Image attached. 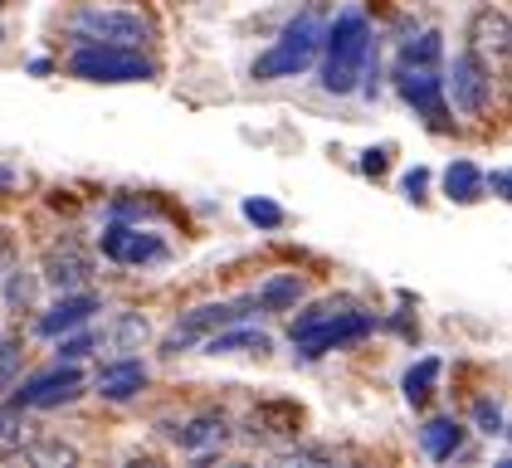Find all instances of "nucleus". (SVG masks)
Segmentation results:
<instances>
[{
    "instance_id": "obj_26",
    "label": "nucleus",
    "mask_w": 512,
    "mask_h": 468,
    "mask_svg": "<svg viewBox=\"0 0 512 468\" xmlns=\"http://www.w3.org/2000/svg\"><path fill=\"white\" fill-rule=\"evenodd\" d=\"M20 366H25V351H20V342L0 337V390H5L10 381H15V376H20Z\"/></svg>"
},
{
    "instance_id": "obj_1",
    "label": "nucleus",
    "mask_w": 512,
    "mask_h": 468,
    "mask_svg": "<svg viewBox=\"0 0 512 468\" xmlns=\"http://www.w3.org/2000/svg\"><path fill=\"white\" fill-rule=\"evenodd\" d=\"M327 64H322V88L327 93H356V83L366 74V64H371V25H366V15H356L347 10L332 30H327Z\"/></svg>"
},
{
    "instance_id": "obj_15",
    "label": "nucleus",
    "mask_w": 512,
    "mask_h": 468,
    "mask_svg": "<svg viewBox=\"0 0 512 468\" xmlns=\"http://www.w3.org/2000/svg\"><path fill=\"white\" fill-rule=\"evenodd\" d=\"M147 337H152V322L142 317V312H118L108 327H103V347L108 351H142L147 347Z\"/></svg>"
},
{
    "instance_id": "obj_2",
    "label": "nucleus",
    "mask_w": 512,
    "mask_h": 468,
    "mask_svg": "<svg viewBox=\"0 0 512 468\" xmlns=\"http://www.w3.org/2000/svg\"><path fill=\"white\" fill-rule=\"evenodd\" d=\"M366 332H371V312H356V308H347V303H322V308L303 312V317L293 322V342H298V351H303L308 361L347 347V342H361Z\"/></svg>"
},
{
    "instance_id": "obj_6",
    "label": "nucleus",
    "mask_w": 512,
    "mask_h": 468,
    "mask_svg": "<svg viewBox=\"0 0 512 468\" xmlns=\"http://www.w3.org/2000/svg\"><path fill=\"white\" fill-rule=\"evenodd\" d=\"M469 54L488 69V74H508L512 64V25H508V10H498V5H483V10H473L469 20Z\"/></svg>"
},
{
    "instance_id": "obj_24",
    "label": "nucleus",
    "mask_w": 512,
    "mask_h": 468,
    "mask_svg": "<svg viewBox=\"0 0 512 468\" xmlns=\"http://www.w3.org/2000/svg\"><path fill=\"white\" fill-rule=\"evenodd\" d=\"M478 186H483V176L473 171L469 161H454V166L444 171V191L454 195V200H478Z\"/></svg>"
},
{
    "instance_id": "obj_7",
    "label": "nucleus",
    "mask_w": 512,
    "mask_h": 468,
    "mask_svg": "<svg viewBox=\"0 0 512 468\" xmlns=\"http://www.w3.org/2000/svg\"><path fill=\"white\" fill-rule=\"evenodd\" d=\"M249 308H259V303H254V298H239V303H205V308H191L176 327H171V337L161 342V351H166V356H176V351L196 347L200 337H210V332H220V327L244 322Z\"/></svg>"
},
{
    "instance_id": "obj_11",
    "label": "nucleus",
    "mask_w": 512,
    "mask_h": 468,
    "mask_svg": "<svg viewBox=\"0 0 512 468\" xmlns=\"http://www.w3.org/2000/svg\"><path fill=\"white\" fill-rule=\"evenodd\" d=\"M400 93H405V103H415L420 113L430 117L434 132H444L449 127V103H444V78L434 74V69H400Z\"/></svg>"
},
{
    "instance_id": "obj_31",
    "label": "nucleus",
    "mask_w": 512,
    "mask_h": 468,
    "mask_svg": "<svg viewBox=\"0 0 512 468\" xmlns=\"http://www.w3.org/2000/svg\"><path fill=\"white\" fill-rule=\"evenodd\" d=\"M361 171L381 176V171H386V147H381V152H366V161H361Z\"/></svg>"
},
{
    "instance_id": "obj_34",
    "label": "nucleus",
    "mask_w": 512,
    "mask_h": 468,
    "mask_svg": "<svg viewBox=\"0 0 512 468\" xmlns=\"http://www.w3.org/2000/svg\"><path fill=\"white\" fill-rule=\"evenodd\" d=\"M5 186H15V176H10V171L0 166V191H5Z\"/></svg>"
},
{
    "instance_id": "obj_30",
    "label": "nucleus",
    "mask_w": 512,
    "mask_h": 468,
    "mask_svg": "<svg viewBox=\"0 0 512 468\" xmlns=\"http://www.w3.org/2000/svg\"><path fill=\"white\" fill-rule=\"evenodd\" d=\"M88 347H93V337H69V342H59V356L79 361V356H88Z\"/></svg>"
},
{
    "instance_id": "obj_18",
    "label": "nucleus",
    "mask_w": 512,
    "mask_h": 468,
    "mask_svg": "<svg viewBox=\"0 0 512 468\" xmlns=\"http://www.w3.org/2000/svg\"><path fill=\"white\" fill-rule=\"evenodd\" d=\"M420 444H425V454L430 459H454L459 449H464V425L459 420H430V425L420 429Z\"/></svg>"
},
{
    "instance_id": "obj_10",
    "label": "nucleus",
    "mask_w": 512,
    "mask_h": 468,
    "mask_svg": "<svg viewBox=\"0 0 512 468\" xmlns=\"http://www.w3.org/2000/svg\"><path fill=\"white\" fill-rule=\"evenodd\" d=\"M83 390V371L79 366H54V371H44L35 381H25V390L15 395V405L20 410H49V405H64V400H74Z\"/></svg>"
},
{
    "instance_id": "obj_3",
    "label": "nucleus",
    "mask_w": 512,
    "mask_h": 468,
    "mask_svg": "<svg viewBox=\"0 0 512 468\" xmlns=\"http://www.w3.org/2000/svg\"><path fill=\"white\" fill-rule=\"evenodd\" d=\"M322 39H327V25H322V15L317 10H303L283 35H278V44L269 49V54H259V64H254V78H293L303 74L308 64L317 59V49H322Z\"/></svg>"
},
{
    "instance_id": "obj_16",
    "label": "nucleus",
    "mask_w": 512,
    "mask_h": 468,
    "mask_svg": "<svg viewBox=\"0 0 512 468\" xmlns=\"http://www.w3.org/2000/svg\"><path fill=\"white\" fill-rule=\"evenodd\" d=\"M274 347L264 332H254V327H220V332H210L205 337V351L210 356H239V351H254V356H264V351Z\"/></svg>"
},
{
    "instance_id": "obj_17",
    "label": "nucleus",
    "mask_w": 512,
    "mask_h": 468,
    "mask_svg": "<svg viewBox=\"0 0 512 468\" xmlns=\"http://www.w3.org/2000/svg\"><path fill=\"white\" fill-rule=\"evenodd\" d=\"M0 293H5V308L10 312H40V273H30V269H15L5 273V283H0Z\"/></svg>"
},
{
    "instance_id": "obj_23",
    "label": "nucleus",
    "mask_w": 512,
    "mask_h": 468,
    "mask_svg": "<svg viewBox=\"0 0 512 468\" xmlns=\"http://www.w3.org/2000/svg\"><path fill=\"white\" fill-rule=\"evenodd\" d=\"M439 54H444L439 35H420V39H410V44L400 49V69H434Z\"/></svg>"
},
{
    "instance_id": "obj_29",
    "label": "nucleus",
    "mask_w": 512,
    "mask_h": 468,
    "mask_svg": "<svg viewBox=\"0 0 512 468\" xmlns=\"http://www.w3.org/2000/svg\"><path fill=\"white\" fill-rule=\"evenodd\" d=\"M15 264H20V249H15V234L5 230V225H0V283H5V273L15 269Z\"/></svg>"
},
{
    "instance_id": "obj_27",
    "label": "nucleus",
    "mask_w": 512,
    "mask_h": 468,
    "mask_svg": "<svg viewBox=\"0 0 512 468\" xmlns=\"http://www.w3.org/2000/svg\"><path fill=\"white\" fill-rule=\"evenodd\" d=\"M244 215H249L254 225H269V230L283 225V210H278L274 200H244Z\"/></svg>"
},
{
    "instance_id": "obj_20",
    "label": "nucleus",
    "mask_w": 512,
    "mask_h": 468,
    "mask_svg": "<svg viewBox=\"0 0 512 468\" xmlns=\"http://www.w3.org/2000/svg\"><path fill=\"white\" fill-rule=\"evenodd\" d=\"M298 298H303V278L298 273H278V278H269L264 288H259V308H274V312H288L298 308Z\"/></svg>"
},
{
    "instance_id": "obj_33",
    "label": "nucleus",
    "mask_w": 512,
    "mask_h": 468,
    "mask_svg": "<svg viewBox=\"0 0 512 468\" xmlns=\"http://www.w3.org/2000/svg\"><path fill=\"white\" fill-rule=\"evenodd\" d=\"M508 186H512V181H508V171H493V191L503 195V200H508Z\"/></svg>"
},
{
    "instance_id": "obj_28",
    "label": "nucleus",
    "mask_w": 512,
    "mask_h": 468,
    "mask_svg": "<svg viewBox=\"0 0 512 468\" xmlns=\"http://www.w3.org/2000/svg\"><path fill=\"white\" fill-rule=\"evenodd\" d=\"M473 420L483 425V434H503V410H498L493 400H478V405H473Z\"/></svg>"
},
{
    "instance_id": "obj_22",
    "label": "nucleus",
    "mask_w": 512,
    "mask_h": 468,
    "mask_svg": "<svg viewBox=\"0 0 512 468\" xmlns=\"http://www.w3.org/2000/svg\"><path fill=\"white\" fill-rule=\"evenodd\" d=\"M20 459H30V464H79V449L64 444V439H30Z\"/></svg>"
},
{
    "instance_id": "obj_36",
    "label": "nucleus",
    "mask_w": 512,
    "mask_h": 468,
    "mask_svg": "<svg viewBox=\"0 0 512 468\" xmlns=\"http://www.w3.org/2000/svg\"><path fill=\"white\" fill-rule=\"evenodd\" d=\"M0 39H5V35H0Z\"/></svg>"
},
{
    "instance_id": "obj_19",
    "label": "nucleus",
    "mask_w": 512,
    "mask_h": 468,
    "mask_svg": "<svg viewBox=\"0 0 512 468\" xmlns=\"http://www.w3.org/2000/svg\"><path fill=\"white\" fill-rule=\"evenodd\" d=\"M225 434H230L225 415H200V420H191L186 429H176V444L196 454V449H210V444H225Z\"/></svg>"
},
{
    "instance_id": "obj_35",
    "label": "nucleus",
    "mask_w": 512,
    "mask_h": 468,
    "mask_svg": "<svg viewBox=\"0 0 512 468\" xmlns=\"http://www.w3.org/2000/svg\"><path fill=\"white\" fill-rule=\"evenodd\" d=\"M0 5H5V0H0Z\"/></svg>"
},
{
    "instance_id": "obj_14",
    "label": "nucleus",
    "mask_w": 512,
    "mask_h": 468,
    "mask_svg": "<svg viewBox=\"0 0 512 468\" xmlns=\"http://www.w3.org/2000/svg\"><path fill=\"white\" fill-rule=\"evenodd\" d=\"M142 386H147V366L132 361V356L108 361V366L98 371V395H108V400H132Z\"/></svg>"
},
{
    "instance_id": "obj_12",
    "label": "nucleus",
    "mask_w": 512,
    "mask_h": 468,
    "mask_svg": "<svg viewBox=\"0 0 512 468\" xmlns=\"http://www.w3.org/2000/svg\"><path fill=\"white\" fill-rule=\"evenodd\" d=\"M103 254H108L113 264H152V259H161L166 249H161L157 234H142V230H127V225H113V230H103Z\"/></svg>"
},
{
    "instance_id": "obj_4",
    "label": "nucleus",
    "mask_w": 512,
    "mask_h": 468,
    "mask_svg": "<svg viewBox=\"0 0 512 468\" xmlns=\"http://www.w3.org/2000/svg\"><path fill=\"white\" fill-rule=\"evenodd\" d=\"M69 69L88 83H142V78H152V64L127 44H83L69 59Z\"/></svg>"
},
{
    "instance_id": "obj_8",
    "label": "nucleus",
    "mask_w": 512,
    "mask_h": 468,
    "mask_svg": "<svg viewBox=\"0 0 512 468\" xmlns=\"http://www.w3.org/2000/svg\"><path fill=\"white\" fill-rule=\"evenodd\" d=\"M40 283H49L54 293H79V288L93 283V254L83 249L74 234L54 239L40 259Z\"/></svg>"
},
{
    "instance_id": "obj_5",
    "label": "nucleus",
    "mask_w": 512,
    "mask_h": 468,
    "mask_svg": "<svg viewBox=\"0 0 512 468\" xmlns=\"http://www.w3.org/2000/svg\"><path fill=\"white\" fill-rule=\"evenodd\" d=\"M147 20L137 15V10H103V5H93V10H79L74 15V39L83 44H127V49H137V44H147Z\"/></svg>"
},
{
    "instance_id": "obj_25",
    "label": "nucleus",
    "mask_w": 512,
    "mask_h": 468,
    "mask_svg": "<svg viewBox=\"0 0 512 468\" xmlns=\"http://www.w3.org/2000/svg\"><path fill=\"white\" fill-rule=\"evenodd\" d=\"M30 439H35V434H30V425H25L20 415H0V454H5V459H20Z\"/></svg>"
},
{
    "instance_id": "obj_13",
    "label": "nucleus",
    "mask_w": 512,
    "mask_h": 468,
    "mask_svg": "<svg viewBox=\"0 0 512 468\" xmlns=\"http://www.w3.org/2000/svg\"><path fill=\"white\" fill-rule=\"evenodd\" d=\"M93 312H98V298H93V293H83V288L79 293H59V303L44 312L35 327H40V337H64V332L83 327Z\"/></svg>"
},
{
    "instance_id": "obj_32",
    "label": "nucleus",
    "mask_w": 512,
    "mask_h": 468,
    "mask_svg": "<svg viewBox=\"0 0 512 468\" xmlns=\"http://www.w3.org/2000/svg\"><path fill=\"white\" fill-rule=\"evenodd\" d=\"M405 191H410V195L425 191V171H410V176H405Z\"/></svg>"
},
{
    "instance_id": "obj_21",
    "label": "nucleus",
    "mask_w": 512,
    "mask_h": 468,
    "mask_svg": "<svg viewBox=\"0 0 512 468\" xmlns=\"http://www.w3.org/2000/svg\"><path fill=\"white\" fill-rule=\"evenodd\" d=\"M434 381H439V361L425 356L420 366H410V371H405V400H410V405H425V400L434 395Z\"/></svg>"
},
{
    "instance_id": "obj_9",
    "label": "nucleus",
    "mask_w": 512,
    "mask_h": 468,
    "mask_svg": "<svg viewBox=\"0 0 512 468\" xmlns=\"http://www.w3.org/2000/svg\"><path fill=\"white\" fill-rule=\"evenodd\" d=\"M449 98L464 117H483L488 103H493V74L473 59L469 49L454 54V69H449Z\"/></svg>"
}]
</instances>
